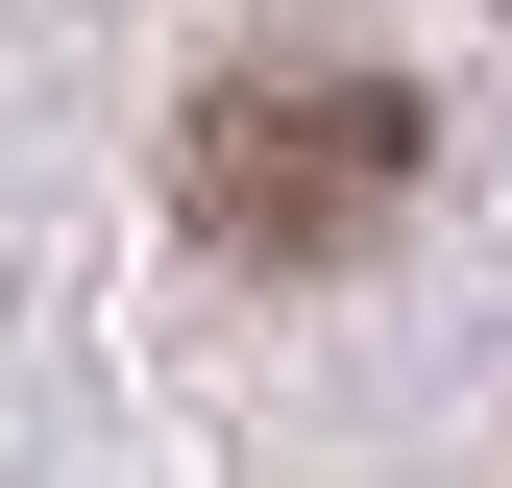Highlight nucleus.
Returning a JSON list of instances; mask_svg holds the SVG:
<instances>
[{
    "mask_svg": "<svg viewBox=\"0 0 512 488\" xmlns=\"http://www.w3.org/2000/svg\"><path fill=\"white\" fill-rule=\"evenodd\" d=\"M439 171L415 74H342V49H269V74H220L196 122H171V196H196V244H244V269H342V244H391Z\"/></svg>",
    "mask_w": 512,
    "mask_h": 488,
    "instance_id": "1",
    "label": "nucleus"
}]
</instances>
